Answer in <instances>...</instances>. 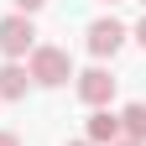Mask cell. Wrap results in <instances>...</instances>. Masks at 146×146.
Here are the masks:
<instances>
[{
  "instance_id": "obj_3",
  "label": "cell",
  "mask_w": 146,
  "mask_h": 146,
  "mask_svg": "<svg viewBox=\"0 0 146 146\" xmlns=\"http://www.w3.org/2000/svg\"><path fill=\"white\" fill-rule=\"evenodd\" d=\"M125 36H131V26H120L115 16H99V21H89L84 42H89V52H94V58H115V52L125 47Z\"/></svg>"
},
{
  "instance_id": "obj_5",
  "label": "cell",
  "mask_w": 146,
  "mask_h": 146,
  "mask_svg": "<svg viewBox=\"0 0 146 146\" xmlns=\"http://www.w3.org/2000/svg\"><path fill=\"white\" fill-rule=\"evenodd\" d=\"M84 141H89V146H115V141H120V115H115V110H94Z\"/></svg>"
},
{
  "instance_id": "obj_1",
  "label": "cell",
  "mask_w": 146,
  "mask_h": 146,
  "mask_svg": "<svg viewBox=\"0 0 146 146\" xmlns=\"http://www.w3.org/2000/svg\"><path fill=\"white\" fill-rule=\"evenodd\" d=\"M26 73H31V84H36V89H63V84L73 78V58H68V47L36 42V47H31Z\"/></svg>"
},
{
  "instance_id": "obj_9",
  "label": "cell",
  "mask_w": 146,
  "mask_h": 146,
  "mask_svg": "<svg viewBox=\"0 0 146 146\" xmlns=\"http://www.w3.org/2000/svg\"><path fill=\"white\" fill-rule=\"evenodd\" d=\"M0 146H21V136H16V131H0Z\"/></svg>"
},
{
  "instance_id": "obj_14",
  "label": "cell",
  "mask_w": 146,
  "mask_h": 146,
  "mask_svg": "<svg viewBox=\"0 0 146 146\" xmlns=\"http://www.w3.org/2000/svg\"><path fill=\"white\" fill-rule=\"evenodd\" d=\"M141 5H146V0H141Z\"/></svg>"
},
{
  "instance_id": "obj_2",
  "label": "cell",
  "mask_w": 146,
  "mask_h": 146,
  "mask_svg": "<svg viewBox=\"0 0 146 146\" xmlns=\"http://www.w3.org/2000/svg\"><path fill=\"white\" fill-rule=\"evenodd\" d=\"M31 47H36V26H31V16H5L0 21V58L5 63H21V58H31Z\"/></svg>"
},
{
  "instance_id": "obj_13",
  "label": "cell",
  "mask_w": 146,
  "mask_h": 146,
  "mask_svg": "<svg viewBox=\"0 0 146 146\" xmlns=\"http://www.w3.org/2000/svg\"><path fill=\"white\" fill-rule=\"evenodd\" d=\"M68 146H89V141H68Z\"/></svg>"
},
{
  "instance_id": "obj_6",
  "label": "cell",
  "mask_w": 146,
  "mask_h": 146,
  "mask_svg": "<svg viewBox=\"0 0 146 146\" xmlns=\"http://www.w3.org/2000/svg\"><path fill=\"white\" fill-rule=\"evenodd\" d=\"M26 89H31L26 63H0V99H26Z\"/></svg>"
},
{
  "instance_id": "obj_12",
  "label": "cell",
  "mask_w": 146,
  "mask_h": 146,
  "mask_svg": "<svg viewBox=\"0 0 146 146\" xmlns=\"http://www.w3.org/2000/svg\"><path fill=\"white\" fill-rule=\"evenodd\" d=\"M99 5H120V0H99Z\"/></svg>"
},
{
  "instance_id": "obj_8",
  "label": "cell",
  "mask_w": 146,
  "mask_h": 146,
  "mask_svg": "<svg viewBox=\"0 0 146 146\" xmlns=\"http://www.w3.org/2000/svg\"><path fill=\"white\" fill-rule=\"evenodd\" d=\"M11 5H16V16H31V11H42L47 0H11Z\"/></svg>"
},
{
  "instance_id": "obj_7",
  "label": "cell",
  "mask_w": 146,
  "mask_h": 146,
  "mask_svg": "<svg viewBox=\"0 0 146 146\" xmlns=\"http://www.w3.org/2000/svg\"><path fill=\"white\" fill-rule=\"evenodd\" d=\"M120 136L146 146V99H136V104H125V110H120Z\"/></svg>"
},
{
  "instance_id": "obj_11",
  "label": "cell",
  "mask_w": 146,
  "mask_h": 146,
  "mask_svg": "<svg viewBox=\"0 0 146 146\" xmlns=\"http://www.w3.org/2000/svg\"><path fill=\"white\" fill-rule=\"evenodd\" d=\"M115 146H141V141H125V136H120V141H115Z\"/></svg>"
},
{
  "instance_id": "obj_10",
  "label": "cell",
  "mask_w": 146,
  "mask_h": 146,
  "mask_svg": "<svg viewBox=\"0 0 146 146\" xmlns=\"http://www.w3.org/2000/svg\"><path fill=\"white\" fill-rule=\"evenodd\" d=\"M131 36H136V42L146 47V16H141V21H136V31H131Z\"/></svg>"
},
{
  "instance_id": "obj_4",
  "label": "cell",
  "mask_w": 146,
  "mask_h": 146,
  "mask_svg": "<svg viewBox=\"0 0 146 146\" xmlns=\"http://www.w3.org/2000/svg\"><path fill=\"white\" fill-rule=\"evenodd\" d=\"M78 99H84L89 110H110V99H115L110 68H84V73H78Z\"/></svg>"
}]
</instances>
